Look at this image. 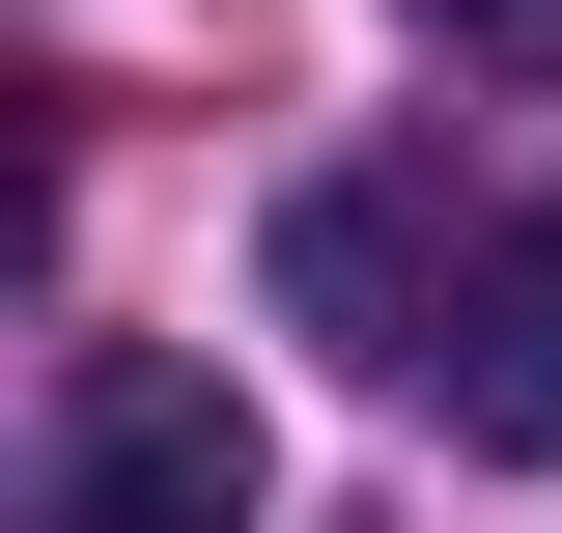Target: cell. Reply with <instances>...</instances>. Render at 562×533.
Returning a JSON list of instances; mask_svg holds the SVG:
<instances>
[{
	"label": "cell",
	"mask_w": 562,
	"mask_h": 533,
	"mask_svg": "<svg viewBox=\"0 0 562 533\" xmlns=\"http://www.w3.org/2000/svg\"><path fill=\"white\" fill-rule=\"evenodd\" d=\"M254 394L169 365V337H57V394H29V533H254Z\"/></svg>",
	"instance_id": "6da1fadb"
},
{
	"label": "cell",
	"mask_w": 562,
	"mask_h": 533,
	"mask_svg": "<svg viewBox=\"0 0 562 533\" xmlns=\"http://www.w3.org/2000/svg\"><path fill=\"white\" fill-rule=\"evenodd\" d=\"M450 450L562 477V197H535V225H479V309H450Z\"/></svg>",
	"instance_id": "3957f363"
},
{
	"label": "cell",
	"mask_w": 562,
	"mask_h": 533,
	"mask_svg": "<svg viewBox=\"0 0 562 533\" xmlns=\"http://www.w3.org/2000/svg\"><path fill=\"white\" fill-rule=\"evenodd\" d=\"M422 29H450V57H562V0H422Z\"/></svg>",
	"instance_id": "277c9868"
},
{
	"label": "cell",
	"mask_w": 562,
	"mask_h": 533,
	"mask_svg": "<svg viewBox=\"0 0 562 533\" xmlns=\"http://www.w3.org/2000/svg\"><path fill=\"white\" fill-rule=\"evenodd\" d=\"M281 309L338 337V365H394V394H450V309H479V253L422 225V169H310V197H281Z\"/></svg>",
	"instance_id": "7a4b0ae2"
}]
</instances>
